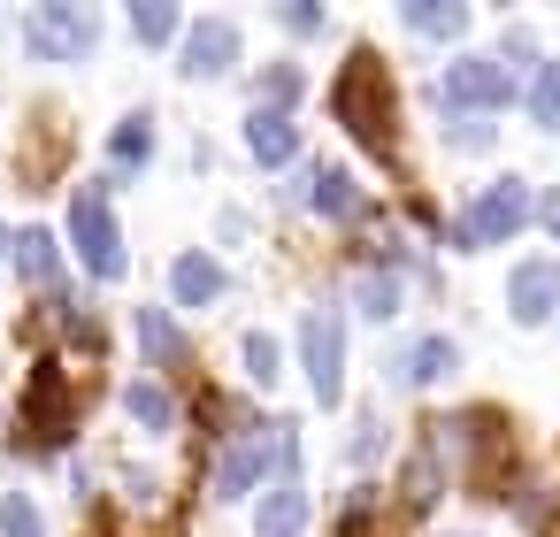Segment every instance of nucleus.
<instances>
[{"label":"nucleus","instance_id":"nucleus-11","mask_svg":"<svg viewBox=\"0 0 560 537\" xmlns=\"http://www.w3.org/2000/svg\"><path fill=\"white\" fill-rule=\"evenodd\" d=\"M292 200H300V208H315V215H353V208H361V192H353V177H346L338 162H323V170H300Z\"/></svg>","mask_w":560,"mask_h":537},{"label":"nucleus","instance_id":"nucleus-18","mask_svg":"<svg viewBox=\"0 0 560 537\" xmlns=\"http://www.w3.org/2000/svg\"><path fill=\"white\" fill-rule=\"evenodd\" d=\"M139 346H147L154 369H170V361H177V323H170L162 307H139Z\"/></svg>","mask_w":560,"mask_h":537},{"label":"nucleus","instance_id":"nucleus-30","mask_svg":"<svg viewBox=\"0 0 560 537\" xmlns=\"http://www.w3.org/2000/svg\"><path fill=\"white\" fill-rule=\"evenodd\" d=\"M0 238H9V231H0Z\"/></svg>","mask_w":560,"mask_h":537},{"label":"nucleus","instance_id":"nucleus-6","mask_svg":"<svg viewBox=\"0 0 560 537\" xmlns=\"http://www.w3.org/2000/svg\"><path fill=\"white\" fill-rule=\"evenodd\" d=\"M24 39H32L39 62H85V55H93V9H70V0H39Z\"/></svg>","mask_w":560,"mask_h":537},{"label":"nucleus","instance_id":"nucleus-16","mask_svg":"<svg viewBox=\"0 0 560 537\" xmlns=\"http://www.w3.org/2000/svg\"><path fill=\"white\" fill-rule=\"evenodd\" d=\"M407 24L430 32V39H453L468 24V9H460V0H407Z\"/></svg>","mask_w":560,"mask_h":537},{"label":"nucleus","instance_id":"nucleus-27","mask_svg":"<svg viewBox=\"0 0 560 537\" xmlns=\"http://www.w3.org/2000/svg\"><path fill=\"white\" fill-rule=\"evenodd\" d=\"M246 376H254V384H269V376H277V346H269L261 330L246 338Z\"/></svg>","mask_w":560,"mask_h":537},{"label":"nucleus","instance_id":"nucleus-17","mask_svg":"<svg viewBox=\"0 0 560 537\" xmlns=\"http://www.w3.org/2000/svg\"><path fill=\"white\" fill-rule=\"evenodd\" d=\"M353 300H361L369 323H392V315H399V277H392V269H369V277L353 284Z\"/></svg>","mask_w":560,"mask_h":537},{"label":"nucleus","instance_id":"nucleus-21","mask_svg":"<svg viewBox=\"0 0 560 537\" xmlns=\"http://www.w3.org/2000/svg\"><path fill=\"white\" fill-rule=\"evenodd\" d=\"M529 124H560V62H537V78H529Z\"/></svg>","mask_w":560,"mask_h":537},{"label":"nucleus","instance_id":"nucleus-24","mask_svg":"<svg viewBox=\"0 0 560 537\" xmlns=\"http://www.w3.org/2000/svg\"><path fill=\"white\" fill-rule=\"evenodd\" d=\"M147 154H154V124H147V116H131V124L116 131V162H131V170H139Z\"/></svg>","mask_w":560,"mask_h":537},{"label":"nucleus","instance_id":"nucleus-19","mask_svg":"<svg viewBox=\"0 0 560 537\" xmlns=\"http://www.w3.org/2000/svg\"><path fill=\"white\" fill-rule=\"evenodd\" d=\"M453 361H460V353H453V338H422V346L407 353V369H399V376H407V384H438Z\"/></svg>","mask_w":560,"mask_h":537},{"label":"nucleus","instance_id":"nucleus-4","mask_svg":"<svg viewBox=\"0 0 560 537\" xmlns=\"http://www.w3.org/2000/svg\"><path fill=\"white\" fill-rule=\"evenodd\" d=\"M70 238H78V254H85V269H93L101 284L124 277V238H116V215H108V192H101V185H85V192L70 200Z\"/></svg>","mask_w":560,"mask_h":537},{"label":"nucleus","instance_id":"nucleus-14","mask_svg":"<svg viewBox=\"0 0 560 537\" xmlns=\"http://www.w3.org/2000/svg\"><path fill=\"white\" fill-rule=\"evenodd\" d=\"M170 292H177L185 307H208V300L223 292V269H215L208 254H177V269H170Z\"/></svg>","mask_w":560,"mask_h":537},{"label":"nucleus","instance_id":"nucleus-29","mask_svg":"<svg viewBox=\"0 0 560 537\" xmlns=\"http://www.w3.org/2000/svg\"><path fill=\"white\" fill-rule=\"evenodd\" d=\"M545 231H552V238H560V192H552V200H545Z\"/></svg>","mask_w":560,"mask_h":537},{"label":"nucleus","instance_id":"nucleus-15","mask_svg":"<svg viewBox=\"0 0 560 537\" xmlns=\"http://www.w3.org/2000/svg\"><path fill=\"white\" fill-rule=\"evenodd\" d=\"M124 415H131L139 430H170V422H177V399H170L162 384H131V392H124Z\"/></svg>","mask_w":560,"mask_h":537},{"label":"nucleus","instance_id":"nucleus-28","mask_svg":"<svg viewBox=\"0 0 560 537\" xmlns=\"http://www.w3.org/2000/svg\"><path fill=\"white\" fill-rule=\"evenodd\" d=\"M284 24H292V32H323V9H307V0H292V9H284Z\"/></svg>","mask_w":560,"mask_h":537},{"label":"nucleus","instance_id":"nucleus-7","mask_svg":"<svg viewBox=\"0 0 560 537\" xmlns=\"http://www.w3.org/2000/svg\"><path fill=\"white\" fill-rule=\"evenodd\" d=\"M522 223H529V185H522V177H499V185H491V192L468 208L460 246H506Z\"/></svg>","mask_w":560,"mask_h":537},{"label":"nucleus","instance_id":"nucleus-25","mask_svg":"<svg viewBox=\"0 0 560 537\" xmlns=\"http://www.w3.org/2000/svg\"><path fill=\"white\" fill-rule=\"evenodd\" d=\"M407 499H415V506H430V499H438V445H422V453H415V468H407Z\"/></svg>","mask_w":560,"mask_h":537},{"label":"nucleus","instance_id":"nucleus-26","mask_svg":"<svg viewBox=\"0 0 560 537\" xmlns=\"http://www.w3.org/2000/svg\"><path fill=\"white\" fill-rule=\"evenodd\" d=\"M261 93H269V108H277V116H284V101H292V93H300V70H292V62H277V70H269V78H261Z\"/></svg>","mask_w":560,"mask_h":537},{"label":"nucleus","instance_id":"nucleus-9","mask_svg":"<svg viewBox=\"0 0 560 537\" xmlns=\"http://www.w3.org/2000/svg\"><path fill=\"white\" fill-rule=\"evenodd\" d=\"M24 430H32V445H55V437L70 430V384H62V369H39V376H32V392H24Z\"/></svg>","mask_w":560,"mask_h":537},{"label":"nucleus","instance_id":"nucleus-5","mask_svg":"<svg viewBox=\"0 0 560 537\" xmlns=\"http://www.w3.org/2000/svg\"><path fill=\"white\" fill-rule=\"evenodd\" d=\"M438 101H445L453 116H468V108H506V101H514V62L468 55V62H453V70L438 78Z\"/></svg>","mask_w":560,"mask_h":537},{"label":"nucleus","instance_id":"nucleus-23","mask_svg":"<svg viewBox=\"0 0 560 537\" xmlns=\"http://www.w3.org/2000/svg\"><path fill=\"white\" fill-rule=\"evenodd\" d=\"M131 32H139V39H154V47H162V39H170V32H177V9H170V0H139V9H131Z\"/></svg>","mask_w":560,"mask_h":537},{"label":"nucleus","instance_id":"nucleus-20","mask_svg":"<svg viewBox=\"0 0 560 537\" xmlns=\"http://www.w3.org/2000/svg\"><path fill=\"white\" fill-rule=\"evenodd\" d=\"M16 269L32 284H55V238L47 231H16Z\"/></svg>","mask_w":560,"mask_h":537},{"label":"nucleus","instance_id":"nucleus-13","mask_svg":"<svg viewBox=\"0 0 560 537\" xmlns=\"http://www.w3.org/2000/svg\"><path fill=\"white\" fill-rule=\"evenodd\" d=\"M300 529H307V491L284 476V483L254 506V537H300Z\"/></svg>","mask_w":560,"mask_h":537},{"label":"nucleus","instance_id":"nucleus-12","mask_svg":"<svg viewBox=\"0 0 560 537\" xmlns=\"http://www.w3.org/2000/svg\"><path fill=\"white\" fill-rule=\"evenodd\" d=\"M246 154H254V162H269V170H277V162H292V154H300V131H292V116H277V108H254V116H246Z\"/></svg>","mask_w":560,"mask_h":537},{"label":"nucleus","instance_id":"nucleus-1","mask_svg":"<svg viewBox=\"0 0 560 537\" xmlns=\"http://www.w3.org/2000/svg\"><path fill=\"white\" fill-rule=\"evenodd\" d=\"M330 116H338L361 147H392V78H384V62H376L369 47L338 70V85H330Z\"/></svg>","mask_w":560,"mask_h":537},{"label":"nucleus","instance_id":"nucleus-22","mask_svg":"<svg viewBox=\"0 0 560 537\" xmlns=\"http://www.w3.org/2000/svg\"><path fill=\"white\" fill-rule=\"evenodd\" d=\"M0 537H47V529H39V506H32L24 491L0 499Z\"/></svg>","mask_w":560,"mask_h":537},{"label":"nucleus","instance_id":"nucleus-3","mask_svg":"<svg viewBox=\"0 0 560 537\" xmlns=\"http://www.w3.org/2000/svg\"><path fill=\"white\" fill-rule=\"evenodd\" d=\"M300 369H307V384H315V407H330V399L346 392V323H338L330 300H315L307 323H300Z\"/></svg>","mask_w":560,"mask_h":537},{"label":"nucleus","instance_id":"nucleus-2","mask_svg":"<svg viewBox=\"0 0 560 537\" xmlns=\"http://www.w3.org/2000/svg\"><path fill=\"white\" fill-rule=\"evenodd\" d=\"M300 460V437H292V422H254V430H238L231 445H223V468H215V491L223 499H246L269 468H292Z\"/></svg>","mask_w":560,"mask_h":537},{"label":"nucleus","instance_id":"nucleus-10","mask_svg":"<svg viewBox=\"0 0 560 537\" xmlns=\"http://www.w3.org/2000/svg\"><path fill=\"white\" fill-rule=\"evenodd\" d=\"M506 307H514V323H545L560 307V269L552 261H522L514 284H506Z\"/></svg>","mask_w":560,"mask_h":537},{"label":"nucleus","instance_id":"nucleus-8","mask_svg":"<svg viewBox=\"0 0 560 537\" xmlns=\"http://www.w3.org/2000/svg\"><path fill=\"white\" fill-rule=\"evenodd\" d=\"M231 62H238V24H231V16H200V24L185 32V62H177V70H185V78H223Z\"/></svg>","mask_w":560,"mask_h":537}]
</instances>
